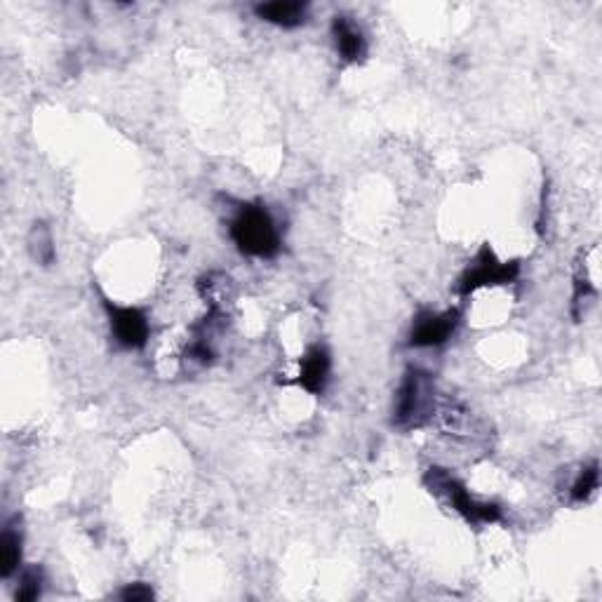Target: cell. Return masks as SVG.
Wrapping results in <instances>:
<instances>
[{
	"instance_id": "1",
	"label": "cell",
	"mask_w": 602,
	"mask_h": 602,
	"mask_svg": "<svg viewBox=\"0 0 602 602\" xmlns=\"http://www.w3.org/2000/svg\"><path fill=\"white\" fill-rule=\"evenodd\" d=\"M231 238L247 257L271 259L280 252V233L264 205L250 203L238 210L231 222Z\"/></svg>"
},
{
	"instance_id": "2",
	"label": "cell",
	"mask_w": 602,
	"mask_h": 602,
	"mask_svg": "<svg viewBox=\"0 0 602 602\" xmlns=\"http://www.w3.org/2000/svg\"><path fill=\"white\" fill-rule=\"evenodd\" d=\"M436 389H433L431 374L410 367L405 372L396 391V403H393V424L398 428H419L433 419L436 412Z\"/></svg>"
},
{
	"instance_id": "3",
	"label": "cell",
	"mask_w": 602,
	"mask_h": 602,
	"mask_svg": "<svg viewBox=\"0 0 602 602\" xmlns=\"http://www.w3.org/2000/svg\"><path fill=\"white\" fill-rule=\"evenodd\" d=\"M424 485L428 492L436 494V497L445 499L454 511L464 515L468 523L480 525V523H499L501 520V508L494 501H478L471 497V492L466 490V485L459 478H454L450 471L445 468H428L424 476Z\"/></svg>"
},
{
	"instance_id": "4",
	"label": "cell",
	"mask_w": 602,
	"mask_h": 602,
	"mask_svg": "<svg viewBox=\"0 0 602 602\" xmlns=\"http://www.w3.org/2000/svg\"><path fill=\"white\" fill-rule=\"evenodd\" d=\"M520 264L518 262H499L497 254L490 247H483L478 252V257L473 259V264L464 271V276L459 278L457 292L461 297H468L471 292L480 290L487 285H508L518 278Z\"/></svg>"
},
{
	"instance_id": "5",
	"label": "cell",
	"mask_w": 602,
	"mask_h": 602,
	"mask_svg": "<svg viewBox=\"0 0 602 602\" xmlns=\"http://www.w3.org/2000/svg\"><path fill=\"white\" fill-rule=\"evenodd\" d=\"M459 325V311L450 309L443 313L421 311L412 323L410 346L414 349H431V346L445 344Z\"/></svg>"
},
{
	"instance_id": "6",
	"label": "cell",
	"mask_w": 602,
	"mask_h": 602,
	"mask_svg": "<svg viewBox=\"0 0 602 602\" xmlns=\"http://www.w3.org/2000/svg\"><path fill=\"white\" fill-rule=\"evenodd\" d=\"M106 311L111 318V332L125 349H144L149 341V320L146 313L135 306H116L106 301Z\"/></svg>"
},
{
	"instance_id": "7",
	"label": "cell",
	"mask_w": 602,
	"mask_h": 602,
	"mask_svg": "<svg viewBox=\"0 0 602 602\" xmlns=\"http://www.w3.org/2000/svg\"><path fill=\"white\" fill-rule=\"evenodd\" d=\"M332 358L325 346H311L299 360V384L313 396H320L325 391L327 381H330Z\"/></svg>"
},
{
	"instance_id": "8",
	"label": "cell",
	"mask_w": 602,
	"mask_h": 602,
	"mask_svg": "<svg viewBox=\"0 0 602 602\" xmlns=\"http://www.w3.org/2000/svg\"><path fill=\"white\" fill-rule=\"evenodd\" d=\"M332 38L337 45L339 57L349 64H358L367 57V40L363 31L349 17L337 15L332 19Z\"/></svg>"
},
{
	"instance_id": "9",
	"label": "cell",
	"mask_w": 602,
	"mask_h": 602,
	"mask_svg": "<svg viewBox=\"0 0 602 602\" xmlns=\"http://www.w3.org/2000/svg\"><path fill=\"white\" fill-rule=\"evenodd\" d=\"M262 22H269L280 29H297L309 17V5L299 3V0H285V3H264L254 8Z\"/></svg>"
},
{
	"instance_id": "10",
	"label": "cell",
	"mask_w": 602,
	"mask_h": 602,
	"mask_svg": "<svg viewBox=\"0 0 602 602\" xmlns=\"http://www.w3.org/2000/svg\"><path fill=\"white\" fill-rule=\"evenodd\" d=\"M22 563V534L15 525H5L0 534V577L8 579Z\"/></svg>"
},
{
	"instance_id": "11",
	"label": "cell",
	"mask_w": 602,
	"mask_h": 602,
	"mask_svg": "<svg viewBox=\"0 0 602 602\" xmlns=\"http://www.w3.org/2000/svg\"><path fill=\"white\" fill-rule=\"evenodd\" d=\"M29 252L33 262L40 266H50L55 262V238H52L50 226L45 222H36L29 233Z\"/></svg>"
},
{
	"instance_id": "12",
	"label": "cell",
	"mask_w": 602,
	"mask_h": 602,
	"mask_svg": "<svg viewBox=\"0 0 602 602\" xmlns=\"http://www.w3.org/2000/svg\"><path fill=\"white\" fill-rule=\"evenodd\" d=\"M598 483H600L598 461H593V464H588V466L581 468L579 478L574 480V485H572V501H577V504H581V501H586L595 490H598Z\"/></svg>"
},
{
	"instance_id": "13",
	"label": "cell",
	"mask_w": 602,
	"mask_h": 602,
	"mask_svg": "<svg viewBox=\"0 0 602 602\" xmlns=\"http://www.w3.org/2000/svg\"><path fill=\"white\" fill-rule=\"evenodd\" d=\"M43 581H45V577H43V570H40V567H29V570H24L22 579H19V588H17L15 598L19 602L36 600L40 591H43Z\"/></svg>"
},
{
	"instance_id": "14",
	"label": "cell",
	"mask_w": 602,
	"mask_h": 602,
	"mask_svg": "<svg viewBox=\"0 0 602 602\" xmlns=\"http://www.w3.org/2000/svg\"><path fill=\"white\" fill-rule=\"evenodd\" d=\"M120 600L125 602H146L153 600V588L146 584H130L127 588L120 591Z\"/></svg>"
}]
</instances>
